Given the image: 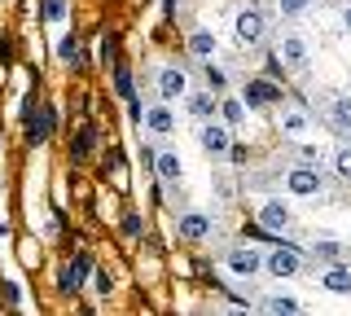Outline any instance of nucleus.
<instances>
[{
    "mask_svg": "<svg viewBox=\"0 0 351 316\" xmlns=\"http://www.w3.org/2000/svg\"><path fill=\"white\" fill-rule=\"evenodd\" d=\"M189 53H193V58H215V36H211V31H193V36H189Z\"/></svg>",
    "mask_w": 351,
    "mask_h": 316,
    "instance_id": "14",
    "label": "nucleus"
},
{
    "mask_svg": "<svg viewBox=\"0 0 351 316\" xmlns=\"http://www.w3.org/2000/svg\"><path fill=\"white\" fill-rule=\"evenodd\" d=\"M281 132L285 136H303L307 132V114L303 110H281Z\"/></svg>",
    "mask_w": 351,
    "mask_h": 316,
    "instance_id": "16",
    "label": "nucleus"
},
{
    "mask_svg": "<svg viewBox=\"0 0 351 316\" xmlns=\"http://www.w3.org/2000/svg\"><path fill=\"white\" fill-rule=\"evenodd\" d=\"M202 149H206L211 158H224L228 149H233V136H228V127L215 123V119H206V123H202Z\"/></svg>",
    "mask_w": 351,
    "mask_h": 316,
    "instance_id": "1",
    "label": "nucleus"
},
{
    "mask_svg": "<svg viewBox=\"0 0 351 316\" xmlns=\"http://www.w3.org/2000/svg\"><path fill=\"white\" fill-rule=\"evenodd\" d=\"M321 281H325L329 290H338V294H347V290H351V272H347V268H329Z\"/></svg>",
    "mask_w": 351,
    "mask_h": 316,
    "instance_id": "18",
    "label": "nucleus"
},
{
    "mask_svg": "<svg viewBox=\"0 0 351 316\" xmlns=\"http://www.w3.org/2000/svg\"><path fill=\"white\" fill-rule=\"evenodd\" d=\"M145 123H149V132L167 136L171 127H176V114L167 110V101H162V106H149V110H145Z\"/></svg>",
    "mask_w": 351,
    "mask_h": 316,
    "instance_id": "11",
    "label": "nucleus"
},
{
    "mask_svg": "<svg viewBox=\"0 0 351 316\" xmlns=\"http://www.w3.org/2000/svg\"><path fill=\"white\" fill-rule=\"evenodd\" d=\"M80 281H84V277H80V268H62L58 286H62V290H80Z\"/></svg>",
    "mask_w": 351,
    "mask_h": 316,
    "instance_id": "24",
    "label": "nucleus"
},
{
    "mask_svg": "<svg viewBox=\"0 0 351 316\" xmlns=\"http://www.w3.org/2000/svg\"><path fill=\"white\" fill-rule=\"evenodd\" d=\"M263 268H268L272 277H294V272H299V250H294V246L272 250V255L263 259Z\"/></svg>",
    "mask_w": 351,
    "mask_h": 316,
    "instance_id": "6",
    "label": "nucleus"
},
{
    "mask_svg": "<svg viewBox=\"0 0 351 316\" xmlns=\"http://www.w3.org/2000/svg\"><path fill=\"white\" fill-rule=\"evenodd\" d=\"M272 101H277V88H272V84H263V80L246 84V106H272Z\"/></svg>",
    "mask_w": 351,
    "mask_h": 316,
    "instance_id": "13",
    "label": "nucleus"
},
{
    "mask_svg": "<svg viewBox=\"0 0 351 316\" xmlns=\"http://www.w3.org/2000/svg\"><path fill=\"white\" fill-rule=\"evenodd\" d=\"M154 171H158V180H167V184H176V180H180V158H176L171 149H162V154L154 158Z\"/></svg>",
    "mask_w": 351,
    "mask_h": 316,
    "instance_id": "12",
    "label": "nucleus"
},
{
    "mask_svg": "<svg viewBox=\"0 0 351 316\" xmlns=\"http://www.w3.org/2000/svg\"><path fill=\"white\" fill-rule=\"evenodd\" d=\"M123 233H128V237H136V233H141V215H136V211H128V215H123Z\"/></svg>",
    "mask_w": 351,
    "mask_h": 316,
    "instance_id": "29",
    "label": "nucleus"
},
{
    "mask_svg": "<svg viewBox=\"0 0 351 316\" xmlns=\"http://www.w3.org/2000/svg\"><path fill=\"white\" fill-rule=\"evenodd\" d=\"M343 23H347V31H351V5H347V9H343Z\"/></svg>",
    "mask_w": 351,
    "mask_h": 316,
    "instance_id": "31",
    "label": "nucleus"
},
{
    "mask_svg": "<svg viewBox=\"0 0 351 316\" xmlns=\"http://www.w3.org/2000/svg\"><path fill=\"white\" fill-rule=\"evenodd\" d=\"M233 31H237L241 45H259L263 40V18L255 14V9H241V14L233 18Z\"/></svg>",
    "mask_w": 351,
    "mask_h": 316,
    "instance_id": "5",
    "label": "nucleus"
},
{
    "mask_svg": "<svg viewBox=\"0 0 351 316\" xmlns=\"http://www.w3.org/2000/svg\"><path fill=\"white\" fill-rule=\"evenodd\" d=\"M329 127L334 132H351V97H334L329 101Z\"/></svg>",
    "mask_w": 351,
    "mask_h": 316,
    "instance_id": "10",
    "label": "nucleus"
},
{
    "mask_svg": "<svg viewBox=\"0 0 351 316\" xmlns=\"http://www.w3.org/2000/svg\"><path fill=\"white\" fill-rule=\"evenodd\" d=\"M334 167H338V176H343V180H351V149H343V154L334 158Z\"/></svg>",
    "mask_w": 351,
    "mask_h": 316,
    "instance_id": "28",
    "label": "nucleus"
},
{
    "mask_svg": "<svg viewBox=\"0 0 351 316\" xmlns=\"http://www.w3.org/2000/svg\"><path fill=\"white\" fill-rule=\"evenodd\" d=\"M215 110L224 114V123H241V119H246V106H241L237 97H224V101H219Z\"/></svg>",
    "mask_w": 351,
    "mask_h": 316,
    "instance_id": "17",
    "label": "nucleus"
},
{
    "mask_svg": "<svg viewBox=\"0 0 351 316\" xmlns=\"http://www.w3.org/2000/svg\"><path fill=\"white\" fill-rule=\"evenodd\" d=\"M312 9V0H277V14L281 18H303Z\"/></svg>",
    "mask_w": 351,
    "mask_h": 316,
    "instance_id": "19",
    "label": "nucleus"
},
{
    "mask_svg": "<svg viewBox=\"0 0 351 316\" xmlns=\"http://www.w3.org/2000/svg\"><path fill=\"white\" fill-rule=\"evenodd\" d=\"M114 88L123 93V97H132V75H128V66H114Z\"/></svg>",
    "mask_w": 351,
    "mask_h": 316,
    "instance_id": "26",
    "label": "nucleus"
},
{
    "mask_svg": "<svg viewBox=\"0 0 351 316\" xmlns=\"http://www.w3.org/2000/svg\"><path fill=\"white\" fill-rule=\"evenodd\" d=\"M180 237H184V242H202V237H211V215L184 211L180 215Z\"/></svg>",
    "mask_w": 351,
    "mask_h": 316,
    "instance_id": "8",
    "label": "nucleus"
},
{
    "mask_svg": "<svg viewBox=\"0 0 351 316\" xmlns=\"http://www.w3.org/2000/svg\"><path fill=\"white\" fill-rule=\"evenodd\" d=\"M189 114H193V119H202V123H206V119H215V101H211V93H193V97H189Z\"/></svg>",
    "mask_w": 351,
    "mask_h": 316,
    "instance_id": "15",
    "label": "nucleus"
},
{
    "mask_svg": "<svg viewBox=\"0 0 351 316\" xmlns=\"http://www.w3.org/2000/svg\"><path fill=\"white\" fill-rule=\"evenodd\" d=\"M285 189L299 193V198H307V193L321 189V167H312V162H303V167H294L290 176H285Z\"/></svg>",
    "mask_w": 351,
    "mask_h": 316,
    "instance_id": "2",
    "label": "nucleus"
},
{
    "mask_svg": "<svg viewBox=\"0 0 351 316\" xmlns=\"http://www.w3.org/2000/svg\"><path fill=\"white\" fill-rule=\"evenodd\" d=\"M263 268V255L255 246H237L228 250V272H237V277H255V272Z\"/></svg>",
    "mask_w": 351,
    "mask_h": 316,
    "instance_id": "4",
    "label": "nucleus"
},
{
    "mask_svg": "<svg viewBox=\"0 0 351 316\" xmlns=\"http://www.w3.org/2000/svg\"><path fill=\"white\" fill-rule=\"evenodd\" d=\"M277 58L285 62V66L303 71V66H307V40H303V36H281V45H277Z\"/></svg>",
    "mask_w": 351,
    "mask_h": 316,
    "instance_id": "7",
    "label": "nucleus"
},
{
    "mask_svg": "<svg viewBox=\"0 0 351 316\" xmlns=\"http://www.w3.org/2000/svg\"><path fill=\"white\" fill-rule=\"evenodd\" d=\"M93 286H97V294H110V290H114V277H110L106 268H97L93 272Z\"/></svg>",
    "mask_w": 351,
    "mask_h": 316,
    "instance_id": "25",
    "label": "nucleus"
},
{
    "mask_svg": "<svg viewBox=\"0 0 351 316\" xmlns=\"http://www.w3.org/2000/svg\"><path fill=\"white\" fill-rule=\"evenodd\" d=\"M189 93V75H184L180 66H162L158 71V97L162 101H176V97Z\"/></svg>",
    "mask_w": 351,
    "mask_h": 316,
    "instance_id": "3",
    "label": "nucleus"
},
{
    "mask_svg": "<svg viewBox=\"0 0 351 316\" xmlns=\"http://www.w3.org/2000/svg\"><path fill=\"white\" fill-rule=\"evenodd\" d=\"M303 162H312V167H316V162H321V149H316V145H303Z\"/></svg>",
    "mask_w": 351,
    "mask_h": 316,
    "instance_id": "30",
    "label": "nucleus"
},
{
    "mask_svg": "<svg viewBox=\"0 0 351 316\" xmlns=\"http://www.w3.org/2000/svg\"><path fill=\"white\" fill-rule=\"evenodd\" d=\"M290 206L285 202H263V211H259V224L268 228V233H285V228H290Z\"/></svg>",
    "mask_w": 351,
    "mask_h": 316,
    "instance_id": "9",
    "label": "nucleus"
},
{
    "mask_svg": "<svg viewBox=\"0 0 351 316\" xmlns=\"http://www.w3.org/2000/svg\"><path fill=\"white\" fill-rule=\"evenodd\" d=\"M44 18H49V23H62L66 18V0H44Z\"/></svg>",
    "mask_w": 351,
    "mask_h": 316,
    "instance_id": "23",
    "label": "nucleus"
},
{
    "mask_svg": "<svg viewBox=\"0 0 351 316\" xmlns=\"http://www.w3.org/2000/svg\"><path fill=\"white\" fill-rule=\"evenodd\" d=\"M312 250H316L321 259H329V264H338V259H343V246H338V242H316Z\"/></svg>",
    "mask_w": 351,
    "mask_h": 316,
    "instance_id": "22",
    "label": "nucleus"
},
{
    "mask_svg": "<svg viewBox=\"0 0 351 316\" xmlns=\"http://www.w3.org/2000/svg\"><path fill=\"white\" fill-rule=\"evenodd\" d=\"M268 312H299V303H294V299H281V294H277V299H268Z\"/></svg>",
    "mask_w": 351,
    "mask_h": 316,
    "instance_id": "27",
    "label": "nucleus"
},
{
    "mask_svg": "<svg viewBox=\"0 0 351 316\" xmlns=\"http://www.w3.org/2000/svg\"><path fill=\"white\" fill-rule=\"evenodd\" d=\"M58 58L62 62H75V58H80V40H75V36H62L58 40Z\"/></svg>",
    "mask_w": 351,
    "mask_h": 316,
    "instance_id": "20",
    "label": "nucleus"
},
{
    "mask_svg": "<svg viewBox=\"0 0 351 316\" xmlns=\"http://www.w3.org/2000/svg\"><path fill=\"white\" fill-rule=\"evenodd\" d=\"M206 88H211V93H224V71H219L211 58H206Z\"/></svg>",
    "mask_w": 351,
    "mask_h": 316,
    "instance_id": "21",
    "label": "nucleus"
}]
</instances>
